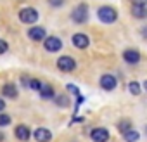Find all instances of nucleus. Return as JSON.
Wrapping results in <instances>:
<instances>
[{"instance_id": "7", "label": "nucleus", "mask_w": 147, "mask_h": 142, "mask_svg": "<svg viewBox=\"0 0 147 142\" xmlns=\"http://www.w3.org/2000/svg\"><path fill=\"white\" fill-rule=\"evenodd\" d=\"M28 37H30V40H33V42H43L45 37H47V30H45L43 26H31V28L28 30Z\"/></svg>"}, {"instance_id": "21", "label": "nucleus", "mask_w": 147, "mask_h": 142, "mask_svg": "<svg viewBox=\"0 0 147 142\" xmlns=\"http://www.w3.org/2000/svg\"><path fill=\"white\" fill-rule=\"evenodd\" d=\"M11 125V116L5 113H0V126H7Z\"/></svg>"}, {"instance_id": "2", "label": "nucleus", "mask_w": 147, "mask_h": 142, "mask_svg": "<svg viewBox=\"0 0 147 142\" xmlns=\"http://www.w3.org/2000/svg\"><path fill=\"white\" fill-rule=\"evenodd\" d=\"M71 19L75 21L76 24L87 23V21H88V5H87L85 2L78 4L75 9H73V12H71Z\"/></svg>"}, {"instance_id": "5", "label": "nucleus", "mask_w": 147, "mask_h": 142, "mask_svg": "<svg viewBox=\"0 0 147 142\" xmlns=\"http://www.w3.org/2000/svg\"><path fill=\"white\" fill-rule=\"evenodd\" d=\"M43 47H45L47 52H59L62 49V42H61L59 37H45Z\"/></svg>"}, {"instance_id": "1", "label": "nucleus", "mask_w": 147, "mask_h": 142, "mask_svg": "<svg viewBox=\"0 0 147 142\" xmlns=\"http://www.w3.org/2000/svg\"><path fill=\"white\" fill-rule=\"evenodd\" d=\"M97 18L104 23V24H111L118 19V11L111 5H102L97 9Z\"/></svg>"}, {"instance_id": "24", "label": "nucleus", "mask_w": 147, "mask_h": 142, "mask_svg": "<svg viewBox=\"0 0 147 142\" xmlns=\"http://www.w3.org/2000/svg\"><path fill=\"white\" fill-rule=\"evenodd\" d=\"M66 89H67V90H69V92H73V94H75V95H76V97H78V95H80V90H78V89H76V87H75V85H67V87H66Z\"/></svg>"}, {"instance_id": "23", "label": "nucleus", "mask_w": 147, "mask_h": 142, "mask_svg": "<svg viewBox=\"0 0 147 142\" xmlns=\"http://www.w3.org/2000/svg\"><path fill=\"white\" fill-rule=\"evenodd\" d=\"M47 2L52 5V7H61L64 4V0H47Z\"/></svg>"}, {"instance_id": "22", "label": "nucleus", "mask_w": 147, "mask_h": 142, "mask_svg": "<svg viewBox=\"0 0 147 142\" xmlns=\"http://www.w3.org/2000/svg\"><path fill=\"white\" fill-rule=\"evenodd\" d=\"M7 50H9V43H7L5 40L0 38V54H5Z\"/></svg>"}, {"instance_id": "17", "label": "nucleus", "mask_w": 147, "mask_h": 142, "mask_svg": "<svg viewBox=\"0 0 147 142\" xmlns=\"http://www.w3.org/2000/svg\"><path fill=\"white\" fill-rule=\"evenodd\" d=\"M54 101H55V104H57L59 108H67V106H69V95L57 94V95L54 97Z\"/></svg>"}, {"instance_id": "30", "label": "nucleus", "mask_w": 147, "mask_h": 142, "mask_svg": "<svg viewBox=\"0 0 147 142\" xmlns=\"http://www.w3.org/2000/svg\"><path fill=\"white\" fill-rule=\"evenodd\" d=\"M145 132H147V128H145Z\"/></svg>"}, {"instance_id": "8", "label": "nucleus", "mask_w": 147, "mask_h": 142, "mask_svg": "<svg viewBox=\"0 0 147 142\" xmlns=\"http://www.w3.org/2000/svg\"><path fill=\"white\" fill-rule=\"evenodd\" d=\"M99 83H100V87H102L104 90L111 92V90H114V89H116L118 80H116V76H113V75H109V73H107V75H102V76H100Z\"/></svg>"}, {"instance_id": "6", "label": "nucleus", "mask_w": 147, "mask_h": 142, "mask_svg": "<svg viewBox=\"0 0 147 142\" xmlns=\"http://www.w3.org/2000/svg\"><path fill=\"white\" fill-rule=\"evenodd\" d=\"M71 42H73V45H75L76 49H80V50H83V49H87L90 45V38L85 33H75V35L71 37Z\"/></svg>"}, {"instance_id": "26", "label": "nucleus", "mask_w": 147, "mask_h": 142, "mask_svg": "<svg viewBox=\"0 0 147 142\" xmlns=\"http://www.w3.org/2000/svg\"><path fill=\"white\" fill-rule=\"evenodd\" d=\"M140 35H142V38H144V40H147V26H142Z\"/></svg>"}, {"instance_id": "11", "label": "nucleus", "mask_w": 147, "mask_h": 142, "mask_svg": "<svg viewBox=\"0 0 147 142\" xmlns=\"http://www.w3.org/2000/svg\"><path fill=\"white\" fill-rule=\"evenodd\" d=\"M16 137L21 140V142H28L31 139V130L28 125H18L16 126Z\"/></svg>"}, {"instance_id": "28", "label": "nucleus", "mask_w": 147, "mask_h": 142, "mask_svg": "<svg viewBox=\"0 0 147 142\" xmlns=\"http://www.w3.org/2000/svg\"><path fill=\"white\" fill-rule=\"evenodd\" d=\"M144 89H145V92H147V80L144 82Z\"/></svg>"}, {"instance_id": "19", "label": "nucleus", "mask_w": 147, "mask_h": 142, "mask_svg": "<svg viewBox=\"0 0 147 142\" xmlns=\"http://www.w3.org/2000/svg\"><path fill=\"white\" fill-rule=\"evenodd\" d=\"M128 90H130L131 95H140L142 87L138 85V82H130V83H128Z\"/></svg>"}, {"instance_id": "13", "label": "nucleus", "mask_w": 147, "mask_h": 142, "mask_svg": "<svg viewBox=\"0 0 147 142\" xmlns=\"http://www.w3.org/2000/svg\"><path fill=\"white\" fill-rule=\"evenodd\" d=\"M2 95L4 97H9V99H16L18 97V87L14 85V83H5L4 87H2Z\"/></svg>"}, {"instance_id": "12", "label": "nucleus", "mask_w": 147, "mask_h": 142, "mask_svg": "<svg viewBox=\"0 0 147 142\" xmlns=\"http://www.w3.org/2000/svg\"><path fill=\"white\" fill-rule=\"evenodd\" d=\"M123 59H125V62H128V64H137V62L140 61V52L135 50V49H126V50L123 52Z\"/></svg>"}, {"instance_id": "18", "label": "nucleus", "mask_w": 147, "mask_h": 142, "mask_svg": "<svg viewBox=\"0 0 147 142\" xmlns=\"http://www.w3.org/2000/svg\"><path fill=\"white\" fill-rule=\"evenodd\" d=\"M42 83H43V82H40V80H36V78H30V80H26V78H24V85H26V87H30L31 90H36V92L42 89Z\"/></svg>"}, {"instance_id": "9", "label": "nucleus", "mask_w": 147, "mask_h": 142, "mask_svg": "<svg viewBox=\"0 0 147 142\" xmlns=\"http://www.w3.org/2000/svg\"><path fill=\"white\" fill-rule=\"evenodd\" d=\"M90 139L94 142H107L109 140V132L107 128H102V126H97L90 132Z\"/></svg>"}, {"instance_id": "3", "label": "nucleus", "mask_w": 147, "mask_h": 142, "mask_svg": "<svg viewBox=\"0 0 147 142\" xmlns=\"http://www.w3.org/2000/svg\"><path fill=\"white\" fill-rule=\"evenodd\" d=\"M19 21L24 24H35L38 21V11L35 7H24L19 11Z\"/></svg>"}, {"instance_id": "27", "label": "nucleus", "mask_w": 147, "mask_h": 142, "mask_svg": "<svg viewBox=\"0 0 147 142\" xmlns=\"http://www.w3.org/2000/svg\"><path fill=\"white\" fill-rule=\"evenodd\" d=\"M4 109H5V102L4 99H0V113H4Z\"/></svg>"}, {"instance_id": "20", "label": "nucleus", "mask_w": 147, "mask_h": 142, "mask_svg": "<svg viewBox=\"0 0 147 142\" xmlns=\"http://www.w3.org/2000/svg\"><path fill=\"white\" fill-rule=\"evenodd\" d=\"M118 128H119L121 133H125V132H128V130L131 128V121H130V120H121V121L118 123Z\"/></svg>"}, {"instance_id": "15", "label": "nucleus", "mask_w": 147, "mask_h": 142, "mask_svg": "<svg viewBox=\"0 0 147 142\" xmlns=\"http://www.w3.org/2000/svg\"><path fill=\"white\" fill-rule=\"evenodd\" d=\"M38 94H40L42 99H54V95H55L50 83H42V89L38 90Z\"/></svg>"}, {"instance_id": "25", "label": "nucleus", "mask_w": 147, "mask_h": 142, "mask_svg": "<svg viewBox=\"0 0 147 142\" xmlns=\"http://www.w3.org/2000/svg\"><path fill=\"white\" fill-rule=\"evenodd\" d=\"M131 5H147V0H130Z\"/></svg>"}, {"instance_id": "16", "label": "nucleus", "mask_w": 147, "mask_h": 142, "mask_svg": "<svg viewBox=\"0 0 147 142\" xmlns=\"http://www.w3.org/2000/svg\"><path fill=\"white\" fill-rule=\"evenodd\" d=\"M123 139H125V142H137L138 139H140V133L137 132V130H128V132H125L123 133Z\"/></svg>"}, {"instance_id": "14", "label": "nucleus", "mask_w": 147, "mask_h": 142, "mask_svg": "<svg viewBox=\"0 0 147 142\" xmlns=\"http://www.w3.org/2000/svg\"><path fill=\"white\" fill-rule=\"evenodd\" d=\"M131 16L135 19H147V5H131Z\"/></svg>"}, {"instance_id": "4", "label": "nucleus", "mask_w": 147, "mask_h": 142, "mask_svg": "<svg viewBox=\"0 0 147 142\" xmlns=\"http://www.w3.org/2000/svg\"><path fill=\"white\" fill-rule=\"evenodd\" d=\"M57 68H59V71H62V73H71V71L76 69V61L71 55H61L57 59Z\"/></svg>"}, {"instance_id": "10", "label": "nucleus", "mask_w": 147, "mask_h": 142, "mask_svg": "<svg viewBox=\"0 0 147 142\" xmlns=\"http://www.w3.org/2000/svg\"><path fill=\"white\" fill-rule=\"evenodd\" d=\"M33 137H35V140L36 142H50V139H52V132L49 130V128H36L35 132H33Z\"/></svg>"}, {"instance_id": "29", "label": "nucleus", "mask_w": 147, "mask_h": 142, "mask_svg": "<svg viewBox=\"0 0 147 142\" xmlns=\"http://www.w3.org/2000/svg\"><path fill=\"white\" fill-rule=\"evenodd\" d=\"M4 140V133H0V142H2Z\"/></svg>"}]
</instances>
